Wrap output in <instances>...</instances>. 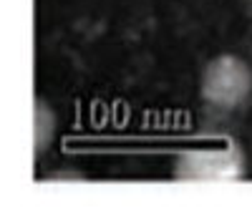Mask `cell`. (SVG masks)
I'll return each mask as SVG.
<instances>
[{"instance_id": "1", "label": "cell", "mask_w": 252, "mask_h": 209, "mask_svg": "<svg viewBox=\"0 0 252 209\" xmlns=\"http://www.w3.org/2000/svg\"><path fill=\"white\" fill-rule=\"evenodd\" d=\"M199 93L217 109H237L252 93V68L232 53L215 56L202 71Z\"/></svg>"}, {"instance_id": "2", "label": "cell", "mask_w": 252, "mask_h": 209, "mask_svg": "<svg viewBox=\"0 0 252 209\" xmlns=\"http://www.w3.org/2000/svg\"><path fill=\"white\" fill-rule=\"evenodd\" d=\"M174 174L184 181H235L245 177V154L235 144L189 149L177 159Z\"/></svg>"}, {"instance_id": "3", "label": "cell", "mask_w": 252, "mask_h": 209, "mask_svg": "<svg viewBox=\"0 0 252 209\" xmlns=\"http://www.w3.org/2000/svg\"><path fill=\"white\" fill-rule=\"evenodd\" d=\"M53 134H56V116L48 103L38 98L35 101V156L51 144Z\"/></svg>"}]
</instances>
